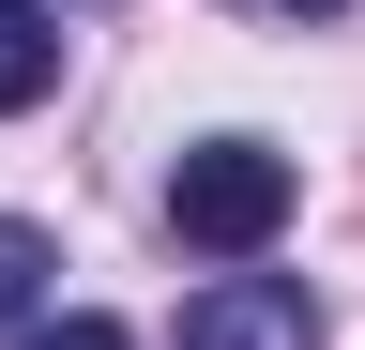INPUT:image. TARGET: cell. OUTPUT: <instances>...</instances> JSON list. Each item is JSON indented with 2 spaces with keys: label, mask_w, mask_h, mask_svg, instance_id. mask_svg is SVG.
Returning <instances> with one entry per match:
<instances>
[{
  "label": "cell",
  "mask_w": 365,
  "mask_h": 350,
  "mask_svg": "<svg viewBox=\"0 0 365 350\" xmlns=\"http://www.w3.org/2000/svg\"><path fill=\"white\" fill-rule=\"evenodd\" d=\"M289 153H274V138H198V153H182L168 168V229L182 244H198V259H259L274 229H289Z\"/></svg>",
  "instance_id": "obj_1"
},
{
  "label": "cell",
  "mask_w": 365,
  "mask_h": 350,
  "mask_svg": "<svg viewBox=\"0 0 365 350\" xmlns=\"http://www.w3.org/2000/svg\"><path fill=\"white\" fill-rule=\"evenodd\" d=\"M244 16H350V0H244Z\"/></svg>",
  "instance_id": "obj_6"
},
{
  "label": "cell",
  "mask_w": 365,
  "mask_h": 350,
  "mask_svg": "<svg viewBox=\"0 0 365 350\" xmlns=\"http://www.w3.org/2000/svg\"><path fill=\"white\" fill-rule=\"evenodd\" d=\"M16 350H137V335H122V320H107V304H76V320H31V335H16Z\"/></svg>",
  "instance_id": "obj_5"
},
{
  "label": "cell",
  "mask_w": 365,
  "mask_h": 350,
  "mask_svg": "<svg viewBox=\"0 0 365 350\" xmlns=\"http://www.w3.org/2000/svg\"><path fill=\"white\" fill-rule=\"evenodd\" d=\"M182 350H319V304L304 274H213L182 304Z\"/></svg>",
  "instance_id": "obj_2"
},
{
  "label": "cell",
  "mask_w": 365,
  "mask_h": 350,
  "mask_svg": "<svg viewBox=\"0 0 365 350\" xmlns=\"http://www.w3.org/2000/svg\"><path fill=\"white\" fill-rule=\"evenodd\" d=\"M46 289H61V244H46L31 213H0V320L31 335V320H46Z\"/></svg>",
  "instance_id": "obj_4"
},
{
  "label": "cell",
  "mask_w": 365,
  "mask_h": 350,
  "mask_svg": "<svg viewBox=\"0 0 365 350\" xmlns=\"http://www.w3.org/2000/svg\"><path fill=\"white\" fill-rule=\"evenodd\" d=\"M46 92H61V16L46 0H0V122L46 107Z\"/></svg>",
  "instance_id": "obj_3"
}]
</instances>
